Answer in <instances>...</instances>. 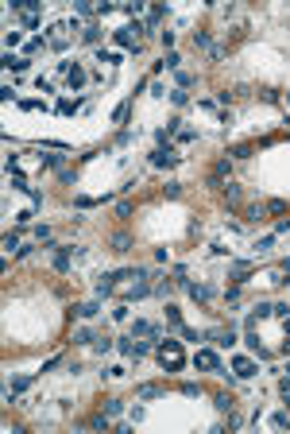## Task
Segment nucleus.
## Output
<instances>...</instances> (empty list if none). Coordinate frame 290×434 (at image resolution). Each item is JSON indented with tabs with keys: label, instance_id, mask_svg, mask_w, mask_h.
I'll list each match as a JSON object with an SVG mask.
<instances>
[{
	"label": "nucleus",
	"instance_id": "nucleus-40",
	"mask_svg": "<svg viewBox=\"0 0 290 434\" xmlns=\"http://www.w3.org/2000/svg\"><path fill=\"white\" fill-rule=\"evenodd\" d=\"M58 179H62L66 186H74V183H78V171H70V167H62V171H58Z\"/></svg>",
	"mask_w": 290,
	"mask_h": 434
},
{
	"label": "nucleus",
	"instance_id": "nucleus-6",
	"mask_svg": "<svg viewBox=\"0 0 290 434\" xmlns=\"http://www.w3.org/2000/svg\"><path fill=\"white\" fill-rule=\"evenodd\" d=\"M31 66V58H27V54H4V70H8V74H24V70Z\"/></svg>",
	"mask_w": 290,
	"mask_h": 434
},
{
	"label": "nucleus",
	"instance_id": "nucleus-48",
	"mask_svg": "<svg viewBox=\"0 0 290 434\" xmlns=\"http://www.w3.org/2000/svg\"><path fill=\"white\" fill-rule=\"evenodd\" d=\"M105 411H108V415H120L124 403H120V400H105Z\"/></svg>",
	"mask_w": 290,
	"mask_h": 434
},
{
	"label": "nucleus",
	"instance_id": "nucleus-32",
	"mask_svg": "<svg viewBox=\"0 0 290 434\" xmlns=\"http://www.w3.org/2000/svg\"><path fill=\"white\" fill-rule=\"evenodd\" d=\"M43 47H51V43H47L43 35H35V39H31V43H27V58H31V54H39V51H43Z\"/></svg>",
	"mask_w": 290,
	"mask_h": 434
},
{
	"label": "nucleus",
	"instance_id": "nucleus-5",
	"mask_svg": "<svg viewBox=\"0 0 290 434\" xmlns=\"http://www.w3.org/2000/svg\"><path fill=\"white\" fill-rule=\"evenodd\" d=\"M209 338H213V345H220V349H232V345H236V326H225V330H213Z\"/></svg>",
	"mask_w": 290,
	"mask_h": 434
},
{
	"label": "nucleus",
	"instance_id": "nucleus-44",
	"mask_svg": "<svg viewBox=\"0 0 290 434\" xmlns=\"http://www.w3.org/2000/svg\"><path fill=\"white\" fill-rule=\"evenodd\" d=\"M193 140H197V132H193V128H182V132H178V144H193Z\"/></svg>",
	"mask_w": 290,
	"mask_h": 434
},
{
	"label": "nucleus",
	"instance_id": "nucleus-10",
	"mask_svg": "<svg viewBox=\"0 0 290 434\" xmlns=\"http://www.w3.org/2000/svg\"><path fill=\"white\" fill-rule=\"evenodd\" d=\"M186 291H190L193 303H209V299H213V287L209 283H186Z\"/></svg>",
	"mask_w": 290,
	"mask_h": 434
},
{
	"label": "nucleus",
	"instance_id": "nucleus-50",
	"mask_svg": "<svg viewBox=\"0 0 290 434\" xmlns=\"http://www.w3.org/2000/svg\"><path fill=\"white\" fill-rule=\"evenodd\" d=\"M108 349H113V338H97V353L105 357V353H108Z\"/></svg>",
	"mask_w": 290,
	"mask_h": 434
},
{
	"label": "nucleus",
	"instance_id": "nucleus-9",
	"mask_svg": "<svg viewBox=\"0 0 290 434\" xmlns=\"http://www.w3.org/2000/svg\"><path fill=\"white\" fill-rule=\"evenodd\" d=\"M132 338H163V326H155V322H136Z\"/></svg>",
	"mask_w": 290,
	"mask_h": 434
},
{
	"label": "nucleus",
	"instance_id": "nucleus-28",
	"mask_svg": "<svg viewBox=\"0 0 290 434\" xmlns=\"http://www.w3.org/2000/svg\"><path fill=\"white\" fill-rule=\"evenodd\" d=\"M108 419H113V415H108V411H101V415H93V419H89V430H105V426H108Z\"/></svg>",
	"mask_w": 290,
	"mask_h": 434
},
{
	"label": "nucleus",
	"instance_id": "nucleus-12",
	"mask_svg": "<svg viewBox=\"0 0 290 434\" xmlns=\"http://www.w3.org/2000/svg\"><path fill=\"white\" fill-rule=\"evenodd\" d=\"M31 384H35V376H16V380H12V388H8V396H4V400H8V403H16V396H19V391H27V388H31Z\"/></svg>",
	"mask_w": 290,
	"mask_h": 434
},
{
	"label": "nucleus",
	"instance_id": "nucleus-15",
	"mask_svg": "<svg viewBox=\"0 0 290 434\" xmlns=\"http://www.w3.org/2000/svg\"><path fill=\"white\" fill-rule=\"evenodd\" d=\"M78 109H81V101H78V97H58V105H54V113H62V116L78 113Z\"/></svg>",
	"mask_w": 290,
	"mask_h": 434
},
{
	"label": "nucleus",
	"instance_id": "nucleus-37",
	"mask_svg": "<svg viewBox=\"0 0 290 434\" xmlns=\"http://www.w3.org/2000/svg\"><path fill=\"white\" fill-rule=\"evenodd\" d=\"M147 353H151L147 341H132V353H128V357H136V361H140V357H147Z\"/></svg>",
	"mask_w": 290,
	"mask_h": 434
},
{
	"label": "nucleus",
	"instance_id": "nucleus-30",
	"mask_svg": "<svg viewBox=\"0 0 290 434\" xmlns=\"http://www.w3.org/2000/svg\"><path fill=\"white\" fill-rule=\"evenodd\" d=\"M89 341H97L93 330H85V326H81V330H74V345H89Z\"/></svg>",
	"mask_w": 290,
	"mask_h": 434
},
{
	"label": "nucleus",
	"instance_id": "nucleus-13",
	"mask_svg": "<svg viewBox=\"0 0 290 434\" xmlns=\"http://www.w3.org/2000/svg\"><path fill=\"white\" fill-rule=\"evenodd\" d=\"M213 407H217L220 415H232V407H236V400H232L229 391H217V396H213Z\"/></svg>",
	"mask_w": 290,
	"mask_h": 434
},
{
	"label": "nucleus",
	"instance_id": "nucleus-7",
	"mask_svg": "<svg viewBox=\"0 0 290 434\" xmlns=\"http://www.w3.org/2000/svg\"><path fill=\"white\" fill-rule=\"evenodd\" d=\"M232 372H236L240 380H248V376H255V361L252 357H232Z\"/></svg>",
	"mask_w": 290,
	"mask_h": 434
},
{
	"label": "nucleus",
	"instance_id": "nucleus-45",
	"mask_svg": "<svg viewBox=\"0 0 290 434\" xmlns=\"http://www.w3.org/2000/svg\"><path fill=\"white\" fill-rule=\"evenodd\" d=\"M282 209H286V202H282V198H271V202H267V213H282Z\"/></svg>",
	"mask_w": 290,
	"mask_h": 434
},
{
	"label": "nucleus",
	"instance_id": "nucleus-36",
	"mask_svg": "<svg viewBox=\"0 0 290 434\" xmlns=\"http://www.w3.org/2000/svg\"><path fill=\"white\" fill-rule=\"evenodd\" d=\"M178 333H182L186 341H205V338H209V333H202V330H190V326H182Z\"/></svg>",
	"mask_w": 290,
	"mask_h": 434
},
{
	"label": "nucleus",
	"instance_id": "nucleus-18",
	"mask_svg": "<svg viewBox=\"0 0 290 434\" xmlns=\"http://www.w3.org/2000/svg\"><path fill=\"white\" fill-rule=\"evenodd\" d=\"M113 252L128 256V252H132V236H128V233H113Z\"/></svg>",
	"mask_w": 290,
	"mask_h": 434
},
{
	"label": "nucleus",
	"instance_id": "nucleus-27",
	"mask_svg": "<svg viewBox=\"0 0 290 434\" xmlns=\"http://www.w3.org/2000/svg\"><path fill=\"white\" fill-rule=\"evenodd\" d=\"M252 144H236V148H229V159H248V155H252Z\"/></svg>",
	"mask_w": 290,
	"mask_h": 434
},
{
	"label": "nucleus",
	"instance_id": "nucleus-11",
	"mask_svg": "<svg viewBox=\"0 0 290 434\" xmlns=\"http://www.w3.org/2000/svg\"><path fill=\"white\" fill-rule=\"evenodd\" d=\"M85 82H89V74H85V70L78 66V62H74V70L66 74V86H70V93H78V89L85 86Z\"/></svg>",
	"mask_w": 290,
	"mask_h": 434
},
{
	"label": "nucleus",
	"instance_id": "nucleus-24",
	"mask_svg": "<svg viewBox=\"0 0 290 434\" xmlns=\"http://www.w3.org/2000/svg\"><path fill=\"white\" fill-rule=\"evenodd\" d=\"M193 47H197V51H213V39H209V31H193Z\"/></svg>",
	"mask_w": 290,
	"mask_h": 434
},
{
	"label": "nucleus",
	"instance_id": "nucleus-49",
	"mask_svg": "<svg viewBox=\"0 0 290 434\" xmlns=\"http://www.w3.org/2000/svg\"><path fill=\"white\" fill-rule=\"evenodd\" d=\"M39 163L43 167H62V155H39Z\"/></svg>",
	"mask_w": 290,
	"mask_h": 434
},
{
	"label": "nucleus",
	"instance_id": "nucleus-54",
	"mask_svg": "<svg viewBox=\"0 0 290 434\" xmlns=\"http://www.w3.org/2000/svg\"><path fill=\"white\" fill-rule=\"evenodd\" d=\"M4 43H8V51H12V47H19V31H8V35H4Z\"/></svg>",
	"mask_w": 290,
	"mask_h": 434
},
{
	"label": "nucleus",
	"instance_id": "nucleus-4",
	"mask_svg": "<svg viewBox=\"0 0 290 434\" xmlns=\"http://www.w3.org/2000/svg\"><path fill=\"white\" fill-rule=\"evenodd\" d=\"M193 365L205 368V372H220V357L213 353V349H197V353H193Z\"/></svg>",
	"mask_w": 290,
	"mask_h": 434
},
{
	"label": "nucleus",
	"instance_id": "nucleus-46",
	"mask_svg": "<svg viewBox=\"0 0 290 434\" xmlns=\"http://www.w3.org/2000/svg\"><path fill=\"white\" fill-rule=\"evenodd\" d=\"M271 314H275V318H290V306H286V303H275Z\"/></svg>",
	"mask_w": 290,
	"mask_h": 434
},
{
	"label": "nucleus",
	"instance_id": "nucleus-14",
	"mask_svg": "<svg viewBox=\"0 0 290 434\" xmlns=\"http://www.w3.org/2000/svg\"><path fill=\"white\" fill-rule=\"evenodd\" d=\"M93 291H97V295H113V291H116V275H108V271H105V275H97Z\"/></svg>",
	"mask_w": 290,
	"mask_h": 434
},
{
	"label": "nucleus",
	"instance_id": "nucleus-2",
	"mask_svg": "<svg viewBox=\"0 0 290 434\" xmlns=\"http://www.w3.org/2000/svg\"><path fill=\"white\" fill-rule=\"evenodd\" d=\"M143 31H147V27H143L140 19H136V24H124V27H116V31H113V43L124 47V51H136V43H140Z\"/></svg>",
	"mask_w": 290,
	"mask_h": 434
},
{
	"label": "nucleus",
	"instance_id": "nucleus-47",
	"mask_svg": "<svg viewBox=\"0 0 290 434\" xmlns=\"http://www.w3.org/2000/svg\"><path fill=\"white\" fill-rule=\"evenodd\" d=\"M35 89H39V93H54V82H47V78H35Z\"/></svg>",
	"mask_w": 290,
	"mask_h": 434
},
{
	"label": "nucleus",
	"instance_id": "nucleus-23",
	"mask_svg": "<svg viewBox=\"0 0 290 434\" xmlns=\"http://www.w3.org/2000/svg\"><path fill=\"white\" fill-rule=\"evenodd\" d=\"M167 326H174V330H182V310H178L174 303H167Z\"/></svg>",
	"mask_w": 290,
	"mask_h": 434
},
{
	"label": "nucleus",
	"instance_id": "nucleus-3",
	"mask_svg": "<svg viewBox=\"0 0 290 434\" xmlns=\"http://www.w3.org/2000/svg\"><path fill=\"white\" fill-rule=\"evenodd\" d=\"M178 151H174V144H159L155 151H151V167H159V171H167V167H174L178 163Z\"/></svg>",
	"mask_w": 290,
	"mask_h": 434
},
{
	"label": "nucleus",
	"instance_id": "nucleus-17",
	"mask_svg": "<svg viewBox=\"0 0 290 434\" xmlns=\"http://www.w3.org/2000/svg\"><path fill=\"white\" fill-rule=\"evenodd\" d=\"M220 194H225V202H229V206H236V202L244 198V190H240V186L232 183V179H229V183H225V186H220Z\"/></svg>",
	"mask_w": 290,
	"mask_h": 434
},
{
	"label": "nucleus",
	"instance_id": "nucleus-43",
	"mask_svg": "<svg viewBox=\"0 0 290 434\" xmlns=\"http://www.w3.org/2000/svg\"><path fill=\"white\" fill-rule=\"evenodd\" d=\"M170 101H174V105H186V101H190V93H186V89H170Z\"/></svg>",
	"mask_w": 290,
	"mask_h": 434
},
{
	"label": "nucleus",
	"instance_id": "nucleus-52",
	"mask_svg": "<svg viewBox=\"0 0 290 434\" xmlns=\"http://www.w3.org/2000/svg\"><path fill=\"white\" fill-rule=\"evenodd\" d=\"M4 248H8V252L19 248V233H8V236H4Z\"/></svg>",
	"mask_w": 290,
	"mask_h": 434
},
{
	"label": "nucleus",
	"instance_id": "nucleus-42",
	"mask_svg": "<svg viewBox=\"0 0 290 434\" xmlns=\"http://www.w3.org/2000/svg\"><path fill=\"white\" fill-rule=\"evenodd\" d=\"M163 194H167V198H182V183H167Z\"/></svg>",
	"mask_w": 290,
	"mask_h": 434
},
{
	"label": "nucleus",
	"instance_id": "nucleus-16",
	"mask_svg": "<svg viewBox=\"0 0 290 434\" xmlns=\"http://www.w3.org/2000/svg\"><path fill=\"white\" fill-rule=\"evenodd\" d=\"M163 384H140V388H136V396H140V400H159V396H163Z\"/></svg>",
	"mask_w": 290,
	"mask_h": 434
},
{
	"label": "nucleus",
	"instance_id": "nucleus-29",
	"mask_svg": "<svg viewBox=\"0 0 290 434\" xmlns=\"http://www.w3.org/2000/svg\"><path fill=\"white\" fill-rule=\"evenodd\" d=\"M74 12H78L81 19H89V16H97V8L93 4H89V0H78V4H74Z\"/></svg>",
	"mask_w": 290,
	"mask_h": 434
},
{
	"label": "nucleus",
	"instance_id": "nucleus-25",
	"mask_svg": "<svg viewBox=\"0 0 290 434\" xmlns=\"http://www.w3.org/2000/svg\"><path fill=\"white\" fill-rule=\"evenodd\" d=\"M271 426H275V430H286V426H290V411H275V415H271Z\"/></svg>",
	"mask_w": 290,
	"mask_h": 434
},
{
	"label": "nucleus",
	"instance_id": "nucleus-20",
	"mask_svg": "<svg viewBox=\"0 0 290 434\" xmlns=\"http://www.w3.org/2000/svg\"><path fill=\"white\" fill-rule=\"evenodd\" d=\"M128 116H132V97H128V101H120V105H116V113H113V121H116V124H128Z\"/></svg>",
	"mask_w": 290,
	"mask_h": 434
},
{
	"label": "nucleus",
	"instance_id": "nucleus-31",
	"mask_svg": "<svg viewBox=\"0 0 290 434\" xmlns=\"http://www.w3.org/2000/svg\"><path fill=\"white\" fill-rule=\"evenodd\" d=\"M74 314H81V318H97V314H101V306H97V303H81Z\"/></svg>",
	"mask_w": 290,
	"mask_h": 434
},
{
	"label": "nucleus",
	"instance_id": "nucleus-1",
	"mask_svg": "<svg viewBox=\"0 0 290 434\" xmlns=\"http://www.w3.org/2000/svg\"><path fill=\"white\" fill-rule=\"evenodd\" d=\"M155 357H159V365L167 368V372H178V368L186 365V349H182V341H155Z\"/></svg>",
	"mask_w": 290,
	"mask_h": 434
},
{
	"label": "nucleus",
	"instance_id": "nucleus-55",
	"mask_svg": "<svg viewBox=\"0 0 290 434\" xmlns=\"http://www.w3.org/2000/svg\"><path fill=\"white\" fill-rule=\"evenodd\" d=\"M113 318H116V322H124V318H128V303H120V306H116V310H113Z\"/></svg>",
	"mask_w": 290,
	"mask_h": 434
},
{
	"label": "nucleus",
	"instance_id": "nucleus-19",
	"mask_svg": "<svg viewBox=\"0 0 290 434\" xmlns=\"http://www.w3.org/2000/svg\"><path fill=\"white\" fill-rule=\"evenodd\" d=\"M101 35H105V31H101V24H85V31H81V43H101Z\"/></svg>",
	"mask_w": 290,
	"mask_h": 434
},
{
	"label": "nucleus",
	"instance_id": "nucleus-56",
	"mask_svg": "<svg viewBox=\"0 0 290 434\" xmlns=\"http://www.w3.org/2000/svg\"><path fill=\"white\" fill-rule=\"evenodd\" d=\"M282 349L290 353V322H286V341H282Z\"/></svg>",
	"mask_w": 290,
	"mask_h": 434
},
{
	"label": "nucleus",
	"instance_id": "nucleus-8",
	"mask_svg": "<svg viewBox=\"0 0 290 434\" xmlns=\"http://www.w3.org/2000/svg\"><path fill=\"white\" fill-rule=\"evenodd\" d=\"M244 275H252V260H232V268H229V279L232 283H244Z\"/></svg>",
	"mask_w": 290,
	"mask_h": 434
},
{
	"label": "nucleus",
	"instance_id": "nucleus-38",
	"mask_svg": "<svg viewBox=\"0 0 290 434\" xmlns=\"http://www.w3.org/2000/svg\"><path fill=\"white\" fill-rule=\"evenodd\" d=\"M31 233H35V241H39V244H47V241L54 236V233H51V225H35Z\"/></svg>",
	"mask_w": 290,
	"mask_h": 434
},
{
	"label": "nucleus",
	"instance_id": "nucleus-53",
	"mask_svg": "<svg viewBox=\"0 0 290 434\" xmlns=\"http://www.w3.org/2000/svg\"><path fill=\"white\" fill-rule=\"evenodd\" d=\"M159 39H163V47H167V51L174 47V31H159Z\"/></svg>",
	"mask_w": 290,
	"mask_h": 434
},
{
	"label": "nucleus",
	"instance_id": "nucleus-21",
	"mask_svg": "<svg viewBox=\"0 0 290 434\" xmlns=\"http://www.w3.org/2000/svg\"><path fill=\"white\" fill-rule=\"evenodd\" d=\"M159 62H163V70H174V74H178V66H182V54H178V51H167Z\"/></svg>",
	"mask_w": 290,
	"mask_h": 434
},
{
	"label": "nucleus",
	"instance_id": "nucleus-51",
	"mask_svg": "<svg viewBox=\"0 0 290 434\" xmlns=\"http://www.w3.org/2000/svg\"><path fill=\"white\" fill-rule=\"evenodd\" d=\"M190 86H193V78L186 74V70H178V89H190Z\"/></svg>",
	"mask_w": 290,
	"mask_h": 434
},
{
	"label": "nucleus",
	"instance_id": "nucleus-22",
	"mask_svg": "<svg viewBox=\"0 0 290 434\" xmlns=\"http://www.w3.org/2000/svg\"><path fill=\"white\" fill-rule=\"evenodd\" d=\"M163 16H167V8H163V4H155V8H151V16H147V24H143V27H151V31H155V27L163 24Z\"/></svg>",
	"mask_w": 290,
	"mask_h": 434
},
{
	"label": "nucleus",
	"instance_id": "nucleus-35",
	"mask_svg": "<svg viewBox=\"0 0 290 434\" xmlns=\"http://www.w3.org/2000/svg\"><path fill=\"white\" fill-rule=\"evenodd\" d=\"M263 213H267V206H248L244 209V221H259Z\"/></svg>",
	"mask_w": 290,
	"mask_h": 434
},
{
	"label": "nucleus",
	"instance_id": "nucleus-39",
	"mask_svg": "<svg viewBox=\"0 0 290 434\" xmlns=\"http://www.w3.org/2000/svg\"><path fill=\"white\" fill-rule=\"evenodd\" d=\"M19 109H27V113H35V109H43V101H39V97H24V101H19Z\"/></svg>",
	"mask_w": 290,
	"mask_h": 434
},
{
	"label": "nucleus",
	"instance_id": "nucleus-41",
	"mask_svg": "<svg viewBox=\"0 0 290 434\" xmlns=\"http://www.w3.org/2000/svg\"><path fill=\"white\" fill-rule=\"evenodd\" d=\"M132 213H136L132 202H116V217H132Z\"/></svg>",
	"mask_w": 290,
	"mask_h": 434
},
{
	"label": "nucleus",
	"instance_id": "nucleus-33",
	"mask_svg": "<svg viewBox=\"0 0 290 434\" xmlns=\"http://www.w3.org/2000/svg\"><path fill=\"white\" fill-rule=\"evenodd\" d=\"M178 391H182V396H202V384H193V380H182V384H178Z\"/></svg>",
	"mask_w": 290,
	"mask_h": 434
},
{
	"label": "nucleus",
	"instance_id": "nucleus-34",
	"mask_svg": "<svg viewBox=\"0 0 290 434\" xmlns=\"http://www.w3.org/2000/svg\"><path fill=\"white\" fill-rule=\"evenodd\" d=\"M97 62H108V66H116V62H120V51H97Z\"/></svg>",
	"mask_w": 290,
	"mask_h": 434
},
{
	"label": "nucleus",
	"instance_id": "nucleus-57",
	"mask_svg": "<svg viewBox=\"0 0 290 434\" xmlns=\"http://www.w3.org/2000/svg\"><path fill=\"white\" fill-rule=\"evenodd\" d=\"M286 105H290V93H286Z\"/></svg>",
	"mask_w": 290,
	"mask_h": 434
},
{
	"label": "nucleus",
	"instance_id": "nucleus-26",
	"mask_svg": "<svg viewBox=\"0 0 290 434\" xmlns=\"http://www.w3.org/2000/svg\"><path fill=\"white\" fill-rule=\"evenodd\" d=\"M101 202H105V198H89V194H78V198H74V206H78V209H93V206H101Z\"/></svg>",
	"mask_w": 290,
	"mask_h": 434
}]
</instances>
